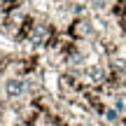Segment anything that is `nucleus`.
Segmentation results:
<instances>
[{"label":"nucleus","mask_w":126,"mask_h":126,"mask_svg":"<svg viewBox=\"0 0 126 126\" xmlns=\"http://www.w3.org/2000/svg\"><path fill=\"white\" fill-rule=\"evenodd\" d=\"M0 126H7V124H0Z\"/></svg>","instance_id":"nucleus-1"}]
</instances>
